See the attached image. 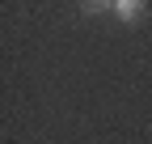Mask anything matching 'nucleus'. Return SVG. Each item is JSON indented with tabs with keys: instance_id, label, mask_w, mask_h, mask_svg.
Listing matches in <instances>:
<instances>
[{
	"instance_id": "obj_1",
	"label": "nucleus",
	"mask_w": 152,
	"mask_h": 144,
	"mask_svg": "<svg viewBox=\"0 0 152 144\" xmlns=\"http://www.w3.org/2000/svg\"><path fill=\"white\" fill-rule=\"evenodd\" d=\"M114 17H118V21H140L144 4H140V0H118V4H114Z\"/></svg>"
}]
</instances>
